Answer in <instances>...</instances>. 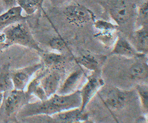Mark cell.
<instances>
[{"label":"cell","instance_id":"1","mask_svg":"<svg viewBox=\"0 0 148 123\" xmlns=\"http://www.w3.org/2000/svg\"><path fill=\"white\" fill-rule=\"evenodd\" d=\"M82 98L80 90L67 95H60L56 93L45 100H40L34 103H29L18 111L19 117H30L45 115L52 116L56 113L80 108Z\"/></svg>","mask_w":148,"mask_h":123},{"label":"cell","instance_id":"2","mask_svg":"<svg viewBox=\"0 0 148 123\" xmlns=\"http://www.w3.org/2000/svg\"><path fill=\"white\" fill-rule=\"evenodd\" d=\"M98 94L105 106L113 115L116 112H123L133 120L143 111L136 89L124 90L110 86L103 87Z\"/></svg>","mask_w":148,"mask_h":123},{"label":"cell","instance_id":"3","mask_svg":"<svg viewBox=\"0 0 148 123\" xmlns=\"http://www.w3.org/2000/svg\"><path fill=\"white\" fill-rule=\"evenodd\" d=\"M8 46L19 45L33 49L40 53L43 51L39 46L31 34L25 21L16 22L6 27L2 31Z\"/></svg>","mask_w":148,"mask_h":123},{"label":"cell","instance_id":"4","mask_svg":"<svg viewBox=\"0 0 148 123\" xmlns=\"http://www.w3.org/2000/svg\"><path fill=\"white\" fill-rule=\"evenodd\" d=\"M63 14L70 23L81 27L95 20L94 13L84 5L70 4L64 8Z\"/></svg>","mask_w":148,"mask_h":123},{"label":"cell","instance_id":"5","mask_svg":"<svg viewBox=\"0 0 148 123\" xmlns=\"http://www.w3.org/2000/svg\"><path fill=\"white\" fill-rule=\"evenodd\" d=\"M64 70L60 67L45 69L41 84L48 98L57 93L65 74Z\"/></svg>","mask_w":148,"mask_h":123},{"label":"cell","instance_id":"6","mask_svg":"<svg viewBox=\"0 0 148 123\" xmlns=\"http://www.w3.org/2000/svg\"><path fill=\"white\" fill-rule=\"evenodd\" d=\"M104 85V81L101 77L98 70L93 71L92 74L88 76L87 83L80 90L82 98V105L80 109L82 111H84L85 107L91 98Z\"/></svg>","mask_w":148,"mask_h":123},{"label":"cell","instance_id":"7","mask_svg":"<svg viewBox=\"0 0 148 123\" xmlns=\"http://www.w3.org/2000/svg\"><path fill=\"white\" fill-rule=\"evenodd\" d=\"M31 95L26 91L13 89L10 91L4 101V110L6 115L11 116L18 112L23 106L29 103Z\"/></svg>","mask_w":148,"mask_h":123},{"label":"cell","instance_id":"8","mask_svg":"<svg viewBox=\"0 0 148 123\" xmlns=\"http://www.w3.org/2000/svg\"><path fill=\"white\" fill-rule=\"evenodd\" d=\"M42 63H38L15 71L10 73L14 89L24 90L35 73L43 67Z\"/></svg>","mask_w":148,"mask_h":123},{"label":"cell","instance_id":"9","mask_svg":"<svg viewBox=\"0 0 148 123\" xmlns=\"http://www.w3.org/2000/svg\"><path fill=\"white\" fill-rule=\"evenodd\" d=\"M112 54L116 56L127 58H136L145 54L137 52L127 37L121 32L118 33L117 39L112 50Z\"/></svg>","mask_w":148,"mask_h":123},{"label":"cell","instance_id":"10","mask_svg":"<svg viewBox=\"0 0 148 123\" xmlns=\"http://www.w3.org/2000/svg\"><path fill=\"white\" fill-rule=\"evenodd\" d=\"M85 76V71L82 67L71 73L62 83L57 94L67 95L76 91L75 90L80 84L83 77Z\"/></svg>","mask_w":148,"mask_h":123},{"label":"cell","instance_id":"11","mask_svg":"<svg viewBox=\"0 0 148 123\" xmlns=\"http://www.w3.org/2000/svg\"><path fill=\"white\" fill-rule=\"evenodd\" d=\"M136 51L146 54L148 52V25L134 31L127 37Z\"/></svg>","mask_w":148,"mask_h":123},{"label":"cell","instance_id":"12","mask_svg":"<svg viewBox=\"0 0 148 123\" xmlns=\"http://www.w3.org/2000/svg\"><path fill=\"white\" fill-rule=\"evenodd\" d=\"M22 10L20 6H16L0 15V32L12 24L26 20L27 17L22 15Z\"/></svg>","mask_w":148,"mask_h":123},{"label":"cell","instance_id":"13","mask_svg":"<svg viewBox=\"0 0 148 123\" xmlns=\"http://www.w3.org/2000/svg\"><path fill=\"white\" fill-rule=\"evenodd\" d=\"M52 117L54 122L71 123L85 121L88 116L84 111H82L80 108H76L56 113Z\"/></svg>","mask_w":148,"mask_h":123},{"label":"cell","instance_id":"14","mask_svg":"<svg viewBox=\"0 0 148 123\" xmlns=\"http://www.w3.org/2000/svg\"><path fill=\"white\" fill-rule=\"evenodd\" d=\"M66 60V57L60 53L50 52L43 53L42 55V64L48 69L60 67Z\"/></svg>","mask_w":148,"mask_h":123},{"label":"cell","instance_id":"15","mask_svg":"<svg viewBox=\"0 0 148 123\" xmlns=\"http://www.w3.org/2000/svg\"><path fill=\"white\" fill-rule=\"evenodd\" d=\"M76 60L81 66L90 71H97L99 66V60L96 56L90 54H86L76 58Z\"/></svg>","mask_w":148,"mask_h":123},{"label":"cell","instance_id":"16","mask_svg":"<svg viewBox=\"0 0 148 123\" xmlns=\"http://www.w3.org/2000/svg\"><path fill=\"white\" fill-rule=\"evenodd\" d=\"M146 25H148V0H144L138 10L136 30Z\"/></svg>","mask_w":148,"mask_h":123},{"label":"cell","instance_id":"17","mask_svg":"<svg viewBox=\"0 0 148 123\" xmlns=\"http://www.w3.org/2000/svg\"><path fill=\"white\" fill-rule=\"evenodd\" d=\"M135 89L140 98L143 112L148 117V84H139Z\"/></svg>","mask_w":148,"mask_h":123},{"label":"cell","instance_id":"18","mask_svg":"<svg viewBox=\"0 0 148 123\" xmlns=\"http://www.w3.org/2000/svg\"><path fill=\"white\" fill-rule=\"evenodd\" d=\"M42 2V0H17V4L28 15L34 14Z\"/></svg>","mask_w":148,"mask_h":123},{"label":"cell","instance_id":"19","mask_svg":"<svg viewBox=\"0 0 148 123\" xmlns=\"http://www.w3.org/2000/svg\"><path fill=\"white\" fill-rule=\"evenodd\" d=\"M14 89L10 74L8 72L0 73V92H4Z\"/></svg>","mask_w":148,"mask_h":123},{"label":"cell","instance_id":"20","mask_svg":"<svg viewBox=\"0 0 148 123\" xmlns=\"http://www.w3.org/2000/svg\"><path fill=\"white\" fill-rule=\"evenodd\" d=\"M93 22L95 27L101 31H117L119 29L118 25L108 21L95 20Z\"/></svg>","mask_w":148,"mask_h":123},{"label":"cell","instance_id":"21","mask_svg":"<svg viewBox=\"0 0 148 123\" xmlns=\"http://www.w3.org/2000/svg\"><path fill=\"white\" fill-rule=\"evenodd\" d=\"M50 47L60 52H64L67 47L66 42L60 36H56L52 38L49 42Z\"/></svg>","mask_w":148,"mask_h":123},{"label":"cell","instance_id":"22","mask_svg":"<svg viewBox=\"0 0 148 123\" xmlns=\"http://www.w3.org/2000/svg\"><path fill=\"white\" fill-rule=\"evenodd\" d=\"M9 47L5 42V37L2 32H0V53Z\"/></svg>","mask_w":148,"mask_h":123},{"label":"cell","instance_id":"23","mask_svg":"<svg viewBox=\"0 0 148 123\" xmlns=\"http://www.w3.org/2000/svg\"><path fill=\"white\" fill-rule=\"evenodd\" d=\"M7 8L10 9L16 7L17 4V0H2Z\"/></svg>","mask_w":148,"mask_h":123},{"label":"cell","instance_id":"24","mask_svg":"<svg viewBox=\"0 0 148 123\" xmlns=\"http://www.w3.org/2000/svg\"><path fill=\"white\" fill-rule=\"evenodd\" d=\"M4 93L3 92H0V109L3 103V100H4Z\"/></svg>","mask_w":148,"mask_h":123},{"label":"cell","instance_id":"25","mask_svg":"<svg viewBox=\"0 0 148 123\" xmlns=\"http://www.w3.org/2000/svg\"><path fill=\"white\" fill-rule=\"evenodd\" d=\"M145 55H146V58H147V59L148 61V52L146 54H145Z\"/></svg>","mask_w":148,"mask_h":123},{"label":"cell","instance_id":"26","mask_svg":"<svg viewBox=\"0 0 148 123\" xmlns=\"http://www.w3.org/2000/svg\"><path fill=\"white\" fill-rule=\"evenodd\" d=\"M50 1H59V0H50Z\"/></svg>","mask_w":148,"mask_h":123},{"label":"cell","instance_id":"27","mask_svg":"<svg viewBox=\"0 0 148 123\" xmlns=\"http://www.w3.org/2000/svg\"><path fill=\"white\" fill-rule=\"evenodd\" d=\"M44 1V0H42V1Z\"/></svg>","mask_w":148,"mask_h":123},{"label":"cell","instance_id":"28","mask_svg":"<svg viewBox=\"0 0 148 123\" xmlns=\"http://www.w3.org/2000/svg\"></svg>","mask_w":148,"mask_h":123}]
</instances>
